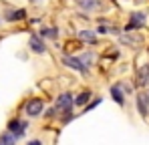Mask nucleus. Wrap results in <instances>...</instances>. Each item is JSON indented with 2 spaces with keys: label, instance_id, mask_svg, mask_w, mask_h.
I'll list each match as a JSON object with an SVG mask.
<instances>
[{
  "label": "nucleus",
  "instance_id": "obj_13",
  "mask_svg": "<svg viewBox=\"0 0 149 145\" xmlns=\"http://www.w3.org/2000/svg\"><path fill=\"white\" fill-rule=\"evenodd\" d=\"M0 145H16V137L8 131V133H2L0 135Z\"/></svg>",
  "mask_w": 149,
  "mask_h": 145
},
{
  "label": "nucleus",
  "instance_id": "obj_3",
  "mask_svg": "<svg viewBox=\"0 0 149 145\" xmlns=\"http://www.w3.org/2000/svg\"><path fill=\"white\" fill-rule=\"evenodd\" d=\"M63 63L69 67V69H74V71H79V72H89V69L83 65V61L81 59H77V56H63Z\"/></svg>",
  "mask_w": 149,
  "mask_h": 145
},
{
  "label": "nucleus",
  "instance_id": "obj_2",
  "mask_svg": "<svg viewBox=\"0 0 149 145\" xmlns=\"http://www.w3.org/2000/svg\"><path fill=\"white\" fill-rule=\"evenodd\" d=\"M42 109H45L42 99H30V101H26V105H24L26 115H30V117H38L42 113Z\"/></svg>",
  "mask_w": 149,
  "mask_h": 145
},
{
  "label": "nucleus",
  "instance_id": "obj_9",
  "mask_svg": "<svg viewBox=\"0 0 149 145\" xmlns=\"http://www.w3.org/2000/svg\"><path fill=\"white\" fill-rule=\"evenodd\" d=\"M111 97H113V101H117L119 105H125V97H123V93H121V87H119V85L111 87Z\"/></svg>",
  "mask_w": 149,
  "mask_h": 145
},
{
  "label": "nucleus",
  "instance_id": "obj_17",
  "mask_svg": "<svg viewBox=\"0 0 149 145\" xmlns=\"http://www.w3.org/2000/svg\"><path fill=\"white\" fill-rule=\"evenodd\" d=\"M28 145H42L38 139H32V141H28Z\"/></svg>",
  "mask_w": 149,
  "mask_h": 145
},
{
  "label": "nucleus",
  "instance_id": "obj_18",
  "mask_svg": "<svg viewBox=\"0 0 149 145\" xmlns=\"http://www.w3.org/2000/svg\"><path fill=\"white\" fill-rule=\"evenodd\" d=\"M32 2H34V0H32Z\"/></svg>",
  "mask_w": 149,
  "mask_h": 145
},
{
  "label": "nucleus",
  "instance_id": "obj_10",
  "mask_svg": "<svg viewBox=\"0 0 149 145\" xmlns=\"http://www.w3.org/2000/svg\"><path fill=\"white\" fill-rule=\"evenodd\" d=\"M121 43H123V45H133V47H139V45L143 43V38H141V36H129V34H123V36H121Z\"/></svg>",
  "mask_w": 149,
  "mask_h": 145
},
{
  "label": "nucleus",
  "instance_id": "obj_15",
  "mask_svg": "<svg viewBox=\"0 0 149 145\" xmlns=\"http://www.w3.org/2000/svg\"><path fill=\"white\" fill-rule=\"evenodd\" d=\"M89 97H91V93L89 91H83L81 95L74 99V105H79V107H83V105H87L89 103Z\"/></svg>",
  "mask_w": 149,
  "mask_h": 145
},
{
  "label": "nucleus",
  "instance_id": "obj_11",
  "mask_svg": "<svg viewBox=\"0 0 149 145\" xmlns=\"http://www.w3.org/2000/svg\"><path fill=\"white\" fill-rule=\"evenodd\" d=\"M147 81H149V65H145V67H141V71L137 75V85H145Z\"/></svg>",
  "mask_w": 149,
  "mask_h": 145
},
{
  "label": "nucleus",
  "instance_id": "obj_8",
  "mask_svg": "<svg viewBox=\"0 0 149 145\" xmlns=\"http://www.w3.org/2000/svg\"><path fill=\"white\" fill-rule=\"evenodd\" d=\"M79 38H81L83 43H89V45H95V43H97V34H93L91 30H81V32H79Z\"/></svg>",
  "mask_w": 149,
  "mask_h": 145
},
{
  "label": "nucleus",
  "instance_id": "obj_16",
  "mask_svg": "<svg viewBox=\"0 0 149 145\" xmlns=\"http://www.w3.org/2000/svg\"><path fill=\"white\" fill-rule=\"evenodd\" d=\"M40 32H42V36H50V38H56V28H42Z\"/></svg>",
  "mask_w": 149,
  "mask_h": 145
},
{
  "label": "nucleus",
  "instance_id": "obj_4",
  "mask_svg": "<svg viewBox=\"0 0 149 145\" xmlns=\"http://www.w3.org/2000/svg\"><path fill=\"white\" fill-rule=\"evenodd\" d=\"M8 129H10V133L14 135V137H22L26 131V123L20 119H12L10 123H8Z\"/></svg>",
  "mask_w": 149,
  "mask_h": 145
},
{
  "label": "nucleus",
  "instance_id": "obj_5",
  "mask_svg": "<svg viewBox=\"0 0 149 145\" xmlns=\"http://www.w3.org/2000/svg\"><path fill=\"white\" fill-rule=\"evenodd\" d=\"M145 24V14L143 12H133L131 14V20L127 24V30H133V28H141Z\"/></svg>",
  "mask_w": 149,
  "mask_h": 145
},
{
  "label": "nucleus",
  "instance_id": "obj_7",
  "mask_svg": "<svg viewBox=\"0 0 149 145\" xmlns=\"http://www.w3.org/2000/svg\"><path fill=\"white\" fill-rule=\"evenodd\" d=\"M137 109L141 117H147V95H137Z\"/></svg>",
  "mask_w": 149,
  "mask_h": 145
},
{
  "label": "nucleus",
  "instance_id": "obj_12",
  "mask_svg": "<svg viewBox=\"0 0 149 145\" xmlns=\"http://www.w3.org/2000/svg\"><path fill=\"white\" fill-rule=\"evenodd\" d=\"M24 16H26V12L20 8V10H12V12H8V14H6V20L14 22V20H22Z\"/></svg>",
  "mask_w": 149,
  "mask_h": 145
},
{
  "label": "nucleus",
  "instance_id": "obj_1",
  "mask_svg": "<svg viewBox=\"0 0 149 145\" xmlns=\"http://www.w3.org/2000/svg\"><path fill=\"white\" fill-rule=\"evenodd\" d=\"M73 105H74V99L71 93H63L56 99V111H61V113H71Z\"/></svg>",
  "mask_w": 149,
  "mask_h": 145
},
{
  "label": "nucleus",
  "instance_id": "obj_6",
  "mask_svg": "<svg viewBox=\"0 0 149 145\" xmlns=\"http://www.w3.org/2000/svg\"><path fill=\"white\" fill-rule=\"evenodd\" d=\"M28 45H30V48H32L34 52H38V54H42V52L47 50V47H45V43H42V40H40L38 36H34V34L30 36V40H28Z\"/></svg>",
  "mask_w": 149,
  "mask_h": 145
},
{
  "label": "nucleus",
  "instance_id": "obj_14",
  "mask_svg": "<svg viewBox=\"0 0 149 145\" xmlns=\"http://www.w3.org/2000/svg\"><path fill=\"white\" fill-rule=\"evenodd\" d=\"M79 6H81L83 10H93V8L99 6V2H97V0H79Z\"/></svg>",
  "mask_w": 149,
  "mask_h": 145
}]
</instances>
